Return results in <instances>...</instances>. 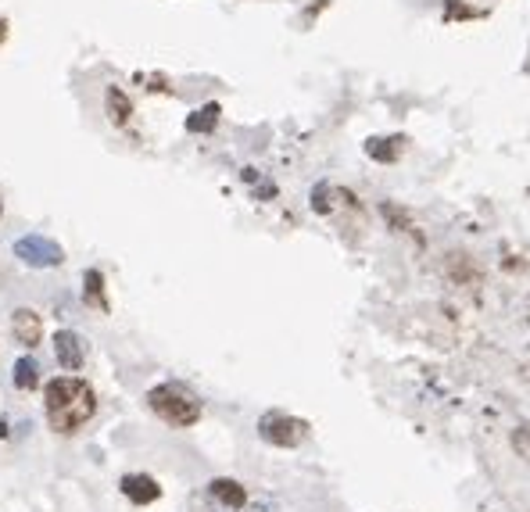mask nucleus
<instances>
[{
    "label": "nucleus",
    "mask_w": 530,
    "mask_h": 512,
    "mask_svg": "<svg viewBox=\"0 0 530 512\" xmlns=\"http://www.w3.org/2000/svg\"><path fill=\"white\" fill-rule=\"evenodd\" d=\"M43 405H47V423L54 434H76L94 419L97 394L79 376H54L51 384L43 387Z\"/></svg>",
    "instance_id": "f257e3e1"
},
{
    "label": "nucleus",
    "mask_w": 530,
    "mask_h": 512,
    "mask_svg": "<svg viewBox=\"0 0 530 512\" xmlns=\"http://www.w3.org/2000/svg\"><path fill=\"white\" fill-rule=\"evenodd\" d=\"M147 405L169 427H194L201 419V398L183 384H158L147 391Z\"/></svg>",
    "instance_id": "f03ea898"
},
{
    "label": "nucleus",
    "mask_w": 530,
    "mask_h": 512,
    "mask_svg": "<svg viewBox=\"0 0 530 512\" xmlns=\"http://www.w3.org/2000/svg\"><path fill=\"white\" fill-rule=\"evenodd\" d=\"M258 437L273 448H298L308 437V423L298 416H287V412H265L258 419Z\"/></svg>",
    "instance_id": "7ed1b4c3"
},
{
    "label": "nucleus",
    "mask_w": 530,
    "mask_h": 512,
    "mask_svg": "<svg viewBox=\"0 0 530 512\" xmlns=\"http://www.w3.org/2000/svg\"><path fill=\"white\" fill-rule=\"evenodd\" d=\"M15 255L22 258L26 265L33 269H54V265L65 262V251L54 244V240L40 237V233H29V237H18L15 240Z\"/></svg>",
    "instance_id": "20e7f679"
},
{
    "label": "nucleus",
    "mask_w": 530,
    "mask_h": 512,
    "mask_svg": "<svg viewBox=\"0 0 530 512\" xmlns=\"http://www.w3.org/2000/svg\"><path fill=\"white\" fill-rule=\"evenodd\" d=\"M54 359H58L61 369H69V373L83 369V362H86L83 337H79L76 330H58V333H54Z\"/></svg>",
    "instance_id": "39448f33"
},
{
    "label": "nucleus",
    "mask_w": 530,
    "mask_h": 512,
    "mask_svg": "<svg viewBox=\"0 0 530 512\" xmlns=\"http://www.w3.org/2000/svg\"><path fill=\"white\" fill-rule=\"evenodd\" d=\"M122 495L133 505H151L162 498V487H158L154 477H147V473H126V477H122Z\"/></svg>",
    "instance_id": "423d86ee"
},
{
    "label": "nucleus",
    "mask_w": 530,
    "mask_h": 512,
    "mask_svg": "<svg viewBox=\"0 0 530 512\" xmlns=\"http://www.w3.org/2000/svg\"><path fill=\"white\" fill-rule=\"evenodd\" d=\"M11 333H15L18 344L36 348V344L43 341V319L36 316L33 308H15V316H11Z\"/></svg>",
    "instance_id": "0eeeda50"
},
{
    "label": "nucleus",
    "mask_w": 530,
    "mask_h": 512,
    "mask_svg": "<svg viewBox=\"0 0 530 512\" xmlns=\"http://www.w3.org/2000/svg\"><path fill=\"white\" fill-rule=\"evenodd\" d=\"M208 491H212L215 502H223L226 509H244V502H248V487L237 484V480H230V477H215L212 484H208Z\"/></svg>",
    "instance_id": "6e6552de"
},
{
    "label": "nucleus",
    "mask_w": 530,
    "mask_h": 512,
    "mask_svg": "<svg viewBox=\"0 0 530 512\" xmlns=\"http://www.w3.org/2000/svg\"><path fill=\"white\" fill-rule=\"evenodd\" d=\"M405 147V137H373L366 140V154L373 158V162H398V154H402Z\"/></svg>",
    "instance_id": "1a4fd4ad"
},
{
    "label": "nucleus",
    "mask_w": 530,
    "mask_h": 512,
    "mask_svg": "<svg viewBox=\"0 0 530 512\" xmlns=\"http://www.w3.org/2000/svg\"><path fill=\"white\" fill-rule=\"evenodd\" d=\"M104 108H108V119H112L115 126H126L129 115H133V104H129V97L122 94L119 86H108V94H104Z\"/></svg>",
    "instance_id": "9d476101"
},
{
    "label": "nucleus",
    "mask_w": 530,
    "mask_h": 512,
    "mask_svg": "<svg viewBox=\"0 0 530 512\" xmlns=\"http://www.w3.org/2000/svg\"><path fill=\"white\" fill-rule=\"evenodd\" d=\"M83 298H86V305H94V308H101V312H108V298H104V276L97 273V269H86Z\"/></svg>",
    "instance_id": "9b49d317"
},
{
    "label": "nucleus",
    "mask_w": 530,
    "mask_h": 512,
    "mask_svg": "<svg viewBox=\"0 0 530 512\" xmlns=\"http://www.w3.org/2000/svg\"><path fill=\"white\" fill-rule=\"evenodd\" d=\"M40 384V366H36V359H18L15 362V387L18 391H33V387Z\"/></svg>",
    "instance_id": "f8f14e48"
},
{
    "label": "nucleus",
    "mask_w": 530,
    "mask_h": 512,
    "mask_svg": "<svg viewBox=\"0 0 530 512\" xmlns=\"http://www.w3.org/2000/svg\"><path fill=\"white\" fill-rule=\"evenodd\" d=\"M215 122H219V104H205V108H197L187 119V129L190 133H212Z\"/></svg>",
    "instance_id": "ddd939ff"
},
{
    "label": "nucleus",
    "mask_w": 530,
    "mask_h": 512,
    "mask_svg": "<svg viewBox=\"0 0 530 512\" xmlns=\"http://www.w3.org/2000/svg\"><path fill=\"white\" fill-rule=\"evenodd\" d=\"M384 219H391L394 226H398V233H409V215L402 212V208H394V205H384Z\"/></svg>",
    "instance_id": "4468645a"
},
{
    "label": "nucleus",
    "mask_w": 530,
    "mask_h": 512,
    "mask_svg": "<svg viewBox=\"0 0 530 512\" xmlns=\"http://www.w3.org/2000/svg\"><path fill=\"white\" fill-rule=\"evenodd\" d=\"M445 18H448V22H452V18H480V11L462 8L459 0H452V4H448V8H445Z\"/></svg>",
    "instance_id": "2eb2a0df"
},
{
    "label": "nucleus",
    "mask_w": 530,
    "mask_h": 512,
    "mask_svg": "<svg viewBox=\"0 0 530 512\" xmlns=\"http://www.w3.org/2000/svg\"><path fill=\"white\" fill-rule=\"evenodd\" d=\"M8 40V22H4V18H0V43Z\"/></svg>",
    "instance_id": "dca6fc26"
},
{
    "label": "nucleus",
    "mask_w": 530,
    "mask_h": 512,
    "mask_svg": "<svg viewBox=\"0 0 530 512\" xmlns=\"http://www.w3.org/2000/svg\"><path fill=\"white\" fill-rule=\"evenodd\" d=\"M527 72H530V61H527Z\"/></svg>",
    "instance_id": "f3484780"
},
{
    "label": "nucleus",
    "mask_w": 530,
    "mask_h": 512,
    "mask_svg": "<svg viewBox=\"0 0 530 512\" xmlns=\"http://www.w3.org/2000/svg\"><path fill=\"white\" fill-rule=\"evenodd\" d=\"M0 212H4V205H0Z\"/></svg>",
    "instance_id": "a211bd4d"
}]
</instances>
